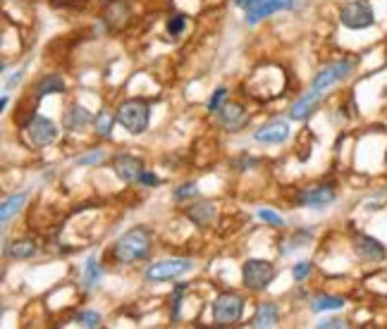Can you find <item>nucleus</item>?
<instances>
[{"label": "nucleus", "instance_id": "nucleus-13", "mask_svg": "<svg viewBox=\"0 0 387 329\" xmlns=\"http://www.w3.org/2000/svg\"><path fill=\"white\" fill-rule=\"evenodd\" d=\"M354 251L356 256L368 260V263H383L387 258L383 241H378L376 237H368V234H359V237L354 239Z\"/></svg>", "mask_w": 387, "mask_h": 329}, {"label": "nucleus", "instance_id": "nucleus-33", "mask_svg": "<svg viewBox=\"0 0 387 329\" xmlns=\"http://www.w3.org/2000/svg\"><path fill=\"white\" fill-rule=\"evenodd\" d=\"M139 184H144V186H156V184H158V177L153 175V172L144 170V172H141V177H139Z\"/></svg>", "mask_w": 387, "mask_h": 329}, {"label": "nucleus", "instance_id": "nucleus-25", "mask_svg": "<svg viewBox=\"0 0 387 329\" xmlns=\"http://www.w3.org/2000/svg\"><path fill=\"white\" fill-rule=\"evenodd\" d=\"M75 322L79 327H89V329H98L103 325V318L98 313H94V310H82V313L77 315Z\"/></svg>", "mask_w": 387, "mask_h": 329}, {"label": "nucleus", "instance_id": "nucleus-29", "mask_svg": "<svg viewBox=\"0 0 387 329\" xmlns=\"http://www.w3.org/2000/svg\"><path fill=\"white\" fill-rule=\"evenodd\" d=\"M103 158H106V153L98 151V148H96L94 153H84L82 158H77V165H82V167L89 165V167H91V165H98V163H101Z\"/></svg>", "mask_w": 387, "mask_h": 329}, {"label": "nucleus", "instance_id": "nucleus-34", "mask_svg": "<svg viewBox=\"0 0 387 329\" xmlns=\"http://www.w3.org/2000/svg\"><path fill=\"white\" fill-rule=\"evenodd\" d=\"M254 3H256V0H235V5H237V8H242V10H249Z\"/></svg>", "mask_w": 387, "mask_h": 329}, {"label": "nucleus", "instance_id": "nucleus-28", "mask_svg": "<svg viewBox=\"0 0 387 329\" xmlns=\"http://www.w3.org/2000/svg\"><path fill=\"white\" fill-rule=\"evenodd\" d=\"M258 220L268 222V225H273V227H285V220H282V217H280L278 213L268 210V208H261V210H258Z\"/></svg>", "mask_w": 387, "mask_h": 329}, {"label": "nucleus", "instance_id": "nucleus-15", "mask_svg": "<svg viewBox=\"0 0 387 329\" xmlns=\"http://www.w3.org/2000/svg\"><path fill=\"white\" fill-rule=\"evenodd\" d=\"M321 98H323V93H318V91H309V93H304V96L299 98L297 103L290 108V117L292 120H309V117L316 113V108H318V103H321Z\"/></svg>", "mask_w": 387, "mask_h": 329}, {"label": "nucleus", "instance_id": "nucleus-22", "mask_svg": "<svg viewBox=\"0 0 387 329\" xmlns=\"http://www.w3.org/2000/svg\"><path fill=\"white\" fill-rule=\"evenodd\" d=\"M5 253L15 260H29L32 256H36V244L29 239H22V241H15L12 248H5Z\"/></svg>", "mask_w": 387, "mask_h": 329}, {"label": "nucleus", "instance_id": "nucleus-5", "mask_svg": "<svg viewBox=\"0 0 387 329\" xmlns=\"http://www.w3.org/2000/svg\"><path fill=\"white\" fill-rule=\"evenodd\" d=\"M275 279V265L270 260L251 258L242 268V282L249 291H263Z\"/></svg>", "mask_w": 387, "mask_h": 329}, {"label": "nucleus", "instance_id": "nucleus-11", "mask_svg": "<svg viewBox=\"0 0 387 329\" xmlns=\"http://www.w3.org/2000/svg\"><path fill=\"white\" fill-rule=\"evenodd\" d=\"M113 170L125 184H132V182H139L141 172H144V163L132 153H118L113 158Z\"/></svg>", "mask_w": 387, "mask_h": 329}, {"label": "nucleus", "instance_id": "nucleus-7", "mask_svg": "<svg viewBox=\"0 0 387 329\" xmlns=\"http://www.w3.org/2000/svg\"><path fill=\"white\" fill-rule=\"evenodd\" d=\"M354 67H356V60H337V62H330L328 67H323L321 72L313 77V82H311V89L313 91H318V93H323L325 89H330V86H335L337 82H342V79H347L349 74L354 72Z\"/></svg>", "mask_w": 387, "mask_h": 329}, {"label": "nucleus", "instance_id": "nucleus-24", "mask_svg": "<svg viewBox=\"0 0 387 329\" xmlns=\"http://www.w3.org/2000/svg\"><path fill=\"white\" fill-rule=\"evenodd\" d=\"M115 117H118V115H113L110 110H101V113L96 115V120H94V124H96V134H98V136H103V139H108L110 132H113Z\"/></svg>", "mask_w": 387, "mask_h": 329}, {"label": "nucleus", "instance_id": "nucleus-26", "mask_svg": "<svg viewBox=\"0 0 387 329\" xmlns=\"http://www.w3.org/2000/svg\"><path fill=\"white\" fill-rule=\"evenodd\" d=\"M225 98H227V89H215V93L211 96V101H208V113H218L220 108L225 105Z\"/></svg>", "mask_w": 387, "mask_h": 329}, {"label": "nucleus", "instance_id": "nucleus-10", "mask_svg": "<svg viewBox=\"0 0 387 329\" xmlns=\"http://www.w3.org/2000/svg\"><path fill=\"white\" fill-rule=\"evenodd\" d=\"M335 186L330 184H318V186H309V189L299 191L297 194V203L304 208H323L330 206L335 201Z\"/></svg>", "mask_w": 387, "mask_h": 329}, {"label": "nucleus", "instance_id": "nucleus-30", "mask_svg": "<svg viewBox=\"0 0 387 329\" xmlns=\"http://www.w3.org/2000/svg\"><path fill=\"white\" fill-rule=\"evenodd\" d=\"M199 194V189H196V184L194 182H187V184H182V186H177V191H175V198L177 201H184V198H192Z\"/></svg>", "mask_w": 387, "mask_h": 329}, {"label": "nucleus", "instance_id": "nucleus-31", "mask_svg": "<svg viewBox=\"0 0 387 329\" xmlns=\"http://www.w3.org/2000/svg\"><path fill=\"white\" fill-rule=\"evenodd\" d=\"M292 275H294V279H297V282H304V279L311 275V263H309V260H301V263L294 265Z\"/></svg>", "mask_w": 387, "mask_h": 329}, {"label": "nucleus", "instance_id": "nucleus-19", "mask_svg": "<svg viewBox=\"0 0 387 329\" xmlns=\"http://www.w3.org/2000/svg\"><path fill=\"white\" fill-rule=\"evenodd\" d=\"M51 93H65V79L60 74H46L39 84H36V96H51Z\"/></svg>", "mask_w": 387, "mask_h": 329}, {"label": "nucleus", "instance_id": "nucleus-27", "mask_svg": "<svg viewBox=\"0 0 387 329\" xmlns=\"http://www.w3.org/2000/svg\"><path fill=\"white\" fill-rule=\"evenodd\" d=\"M184 27H187V17L184 15H172L168 20V34L170 36H180Z\"/></svg>", "mask_w": 387, "mask_h": 329}, {"label": "nucleus", "instance_id": "nucleus-3", "mask_svg": "<svg viewBox=\"0 0 387 329\" xmlns=\"http://www.w3.org/2000/svg\"><path fill=\"white\" fill-rule=\"evenodd\" d=\"M244 308H247V299L235 294V291H225L220 294L213 303V322L218 327H232L242 320Z\"/></svg>", "mask_w": 387, "mask_h": 329}, {"label": "nucleus", "instance_id": "nucleus-17", "mask_svg": "<svg viewBox=\"0 0 387 329\" xmlns=\"http://www.w3.org/2000/svg\"><path fill=\"white\" fill-rule=\"evenodd\" d=\"M278 320H280V308L275 306L273 301H266V303H261L256 310V315H254V320L249 322V327H275L278 325Z\"/></svg>", "mask_w": 387, "mask_h": 329}, {"label": "nucleus", "instance_id": "nucleus-9", "mask_svg": "<svg viewBox=\"0 0 387 329\" xmlns=\"http://www.w3.org/2000/svg\"><path fill=\"white\" fill-rule=\"evenodd\" d=\"M218 117H220V127L230 134L242 132L249 124V113L242 103H225L223 108L218 110Z\"/></svg>", "mask_w": 387, "mask_h": 329}, {"label": "nucleus", "instance_id": "nucleus-12", "mask_svg": "<svg viewBox=\"0 0 387 329\" xmlns=\"http://www.w3.org/2000/svg\"><path fill=\"white\" fill-rule=\"evenodd\" d=\"M294 3H297V0H256V3L247 10V24L249 27H254V24H258L261 20H266V17L273 15V12L292 10Z\"/></svg>", "mask_w": 387, "mask_h": 329}, {"label": "nucleus", "instance_id": "nucleus-8", "mask_svg": "<svg viewBox=\"0 0 387 329\" xmlns=\"http://www.w3.org/2000/svg\"><path fill=\"white\" fill-rule=\"evenodd\" d=\"M24 136L27 141L36 148H43V146H51L55 139H58V127L48 120V117H41V115H34L32 120L27 122L24 127Z\"/></svg>", "mask_w": 387, "mask_h": 329}, {"label": "nucleus", "instance_id": "nucleus-23", "mask_svg": "<svg viewBox=\"0 0 387 329\" xmlns=\"http://www.w3.org/2000/svg\"><path fill=\"white\" fill-rule=\"evenodd\" d=\"M101 277H103V268L98 265L96 258H89L86 260V265H84V287L86 289H96L98 282H101Z\"/></svg>", "mask_w": 387, "mask_h": 329}, {"label": "nucleus", "instance_id": "nucleus-18", "mask_svg": "<svg viewBox=\"0 0 387 329\" xmlns=\"http://www.w3.org/2000/svg\"><path fill=\"white\" fill-rule=\"evenodd\" d=\"M91 120V113L86 108H82L79 103L70 105L65 113V129H70V132H75V129H84L86 124Z\"/></svg>", "mask_w": 387, "mask_h": 329}, {"label": "nucleus", "instance_id": "nucleus-14", "mask_svg": "<svg viewBox=\"0 0 387 329\" xmlns=\"http://www.w3.org/2000/svg\"><path fill=\"white\" fill-rule=\"evenodd\" d=\"M254 139L258 144H266V146L285 144V141L290 139V124L285 120H273V122L263 124V127L254 134Z\"/></svg>", "mask_w": 387, "mask_h": 329}, {"label": "nucleus", "instance_id": "nucleus-32", "mask_svg": "<svg viewBox=\"0 0 387 329\" xmlns=\"http://www.w3.org/2000/svg\"><path fill=\"white\" fill-rule=\"evenodd\" d=\"M318 327L321 329H344L347 327V320H323V322H318Z\"/></svg>", "mask_w": 387, "mask_h": 329}, {"label": "nucleus", "instance_id": "nucleus-35", "mask_svg": "<svg viewBox=\"0 0 387 329\" xmlns=\"http://www.w3.org/2000/svg\"><path fill=\"white\" fill-rule=\"evenodd\" d=\"M385 163H387V155H385Z\"/></svg>", "mask_w": 387, "mask_h": 329}, {"label": "nucleus", "instance_id": "nucleus-2", "mask_svg": "<svg viewBox=\"0 0 387 329\" xmlns=\"http://www.w3.org/2000/svg\"><path fill=\"white\" fill-rule=\"evenodd\" d=\"M118 122L122 124V129L129 132L132 136H139L149 129L151 124V105L144 98H127L120 103L118 108Z\"/></svg>", "mask_w": 387, "mask_h": 329}, {"label": "nucleus", "instance_id": "nucleus-1", "mask_svg": "<svg viewBox=\"0 0 387 329\" xmlns=\"http://www.w3.org/2000/svg\"><path fill=\"white\" fill-rule=\"evenodd\" d=\"M151 246H153V239H151L149 229L134 227L115 241L113 256L122 265H132V263H139V260L149 258L151 256Z\"/></svg>", "mask_w": 387, "mask_h": 329}, {"label": "nucleus", "instance_id": "nucleus-16", "mask_svg": "<svg viewBox=\"0 0 387 329\" xmlns=\"http://www.w3.org/2000/svg\"><path fill=\"white\" fill-rule=\"evenodd\" d=\"M215 213H218V208H215V203H211V201H201V203H194V206L187 208V217L201 229L211 225L215 220Z\"/></svg>", "mask_w": 387, "mask_h": 329}, {"label": "nucleus", "instance_id": "nucleus-6", "mask_svg": "<svg viewBox=\"0 0 387 329\" xmlns=\"http://www.w3.org/2000/svg\"><path fill=\"white\" fill-rule=\"evenodd\" d=\"M340 22L347 29H368L376 24V15H373V8L368 0H352V3L342 5L340 10Z\"/></svg>", "mask_w": 387, "mask_h": 329}, {"label": "nucleus", "instance_id": "nucleus-21", "mask_svg": "<svg viewBox=\"0 0 387 329\" xmlns=\"http://www.w3.org/2000/svg\"><path fill=\"white\" fill-rule=\"evenodd\" d=\"M24 203H27V194H15V196H10V198H5L3 208H0V220H3V225H8L12 217L20 213Z\"/></svg>", "mask_w": 387, "mask_h": 329}, {"label": "nucleus", "instance_id": "nucleus-4", "mask_svg": "<svg viewBox=\"0 0 387 329\" xmlns=\"http://www.w3.org/2000/svg\"><path fill=\"white\" fill-rule=\"evenodd\" d=\"M192 260L189 258H168V260H158L146 268L144 272V279L151 284H163V282H170V279H177L182 275H187L192 270Z\"/></svg>", "mask_w": 387, "mask_h": 329}, {"label": "nucleus", "instance_id": "nucleus-20", "mask_svg": "<svg viewBox=\"0 0 387 329\" xmlns=\"http://www.w3.org/2000/svg\"><path fill=\"white\" fill-rule=\"evenodd\" d=\"M344 306H347V301L342 296H330V294H321L311 301L313 313H328V310H340Z\"/></svg>", "mask_w": 387, "mask_h": 329}]
</instances>
